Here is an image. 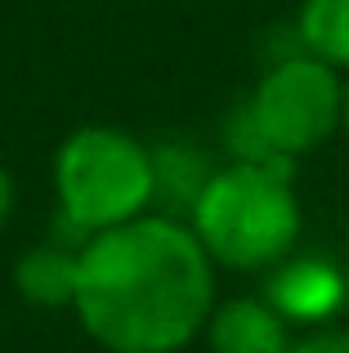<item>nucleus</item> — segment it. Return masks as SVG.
Segmentation results:
<instances>
[{
	"mask_svg": "<svg viewBox=\"0 0 349 353\" xmlns=\"http://www.w3.org/2000/svg\"><path fill=\"white\" fill-rule=\"evenodd\" d=\"M210 264L188 224L139 215L81 241L72 309L108 353H174L210 318Z\"/></svg>",
	"mask_w": 349,
	"mask_h": 353,
	"instance_id": "f257e3e1",
	"label": "nucleus"
},
{
	"mask_svg": "<svg viewBox=\"0 0 349 353\" xmlns=\"http://www.w3.org/2000/svg\"><path fill=\"white\" fill-rule=\"evenodd\" d=\"M296 36L300 50L349 72V0H300Z\"/></svg>",
	"mask_w": 349,
	"mask_h": 353,
	"instance_id": "6e6552de",
	"label": "nucleus"
},
{
	"mask_svg": "<svg viewBox=\"0 0 349 353\" xmlns=\"http://www.w3.org/2000/svg\"><path fill=\"white\" fill-rule=\"evenodd\" d=\"M215 353H287V318L269 300H228L206 318Z\"/></svg>",
	"mask_w": 349,
	"mask_h": 353,
	"instance_id": "423d86ee",
	"label": "nucleus"
},
{
	"mask_svg": "<svg viewBox=\"0 0 349 353\" xmlns=\"http://www.w3.org/2000/svg\"><path fill=\"white\" fill-rule=\"evenodd\" d=\"M296 165L282 161H233L210 170L188 219L215 264L269 268L291 255L300 237V201L291 188Z\"/></svg>",
	"mask_w": 349,
	"mask_h": 353,
	"instance_id": "f03ea898",
	"label": "nucleus"
},
{
	"mask_svg": "<svg viewBox=\"0 0 349 353\" xmlns=\"http://www.w3.org/2000/svg\"><path fill=\"white\" fill-rule=\"evenodd\" d=\"M54 192L68 228L90 241L152 206V152L117 125H81L54 152Z\"/></svg>",
	"mask_w": 349,
	"mask_h": 353,
	"instance_id": "20e7f679",
	"label": "nucleus"
},
{
	"mask_svg": "<svg viewBox=\"0 0 349 353\" xmlns=\"http://www.w3.org/2000/svg\"><path fill=\"white\" fill-rule=\"evenodd\" d=\"M206 179H210V165L197 148L166 143L161 152H152V201H161V206L192 210Z\"/></svg>",
	"mask_w": 349,
	"mask_h": 353,
	"instance_id": "1a4fd4ad",
	"label": "nucleus"
},
{
	"mask_svg": "<svg viewBox=\"0 0 349 353\" xmlns=\"http://www.w3.org/2000/svg\"><path fill=\"white\" fill-rule=\"evenodd\" d=\"M287 353H349V331H318V336L296 340Z\"/></svg>",
	"mask_w": 349,
	"mask_h": 353,
	"instance_id": "9d476101",
	"label": "nucleus"
},
{
	"mask_svg": "<svg viewBox=\"0 0 349 353\" xmlns=\"http://www.w3.org/2000/svg\"><path fill=\"white\" fill-rule=\"evenodd\" d=\"M9 215H14V179H9V170H0V228Z\"/></svg>",
	"mask_w": 349,
	"mask_h": 353,
	"instance_id": "9b49d317",
	"label": "nucleus"
},
{
	"mask_svg": "<svg viewBox=\"0 0 349 353\" xmlns=\"http://www.w3.org/2000/svg\"><path fill=\"white\" fill-rule=\"evenodd\" d=\"M269 304L287 322H323L345 304V277L336 264L318 255L287 259L269 277Z\"/></svg>",
	"mask_w": 349,
	"mask_h": 353,
	"instance_id": "39448f33",
	"label": "nucleus"
},
{
	"mask_svg": "<svg viewBox=\"0 0 349 353\" xmlns=\"http://www.w3.org/2000/svg\"><path fill=\"white\" fill-rule=\"evenodd\" d=\"M341 125L349 130V85H345V112H341Z\"/></svg>",
	"mask_w": 349,
	"mask_h": 353,
	"instance_id": "f8f14e48",
	"label": "nucleus"
},
{
	"mask_svg": "<svg viewBox=\"0 0 349 353\" xmlns=\"http://www.w3.org/2000/svg\"><path fill=\"white\" fill-rule=\"evenodd\" d=\"M345 112V85L332 63L296 50L287 59L269 63L246 103L228 121V148L233 161H282L296 165V157L314 152Z\"/></svg>",
	"mask_w": 349,
	"mask_h": 353,
	"instance_id": "7ed1b4c3",
	"label": "nucleus"
},
{
	"mask_svg": "<svg viewBox=\"0 0 349 353\" xmlns=\"http://www.w3.org/2000/svg\"><path fill=\"white\" fill-rule=\"evenodd\" d=\"M14 282L23 291V300L41 304V309H63L77 295V250H63L54 241L27 250L14 268Z\"/></svg>",
	"mask_w": 349,
	"mask_h": 353,
	"instance_id": "0eeeda50",
	"label": "nucleus"
}]
</instances>
